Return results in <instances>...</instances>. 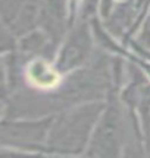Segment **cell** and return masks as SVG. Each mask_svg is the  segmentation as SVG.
<instances>
[{"mask_svg":"<svg viewBox=\"0 0 150 158\" xmlns=\"http://www.w3.org/2000/svg\"><path fill=\"white\" fill-rule=\"evenodd\" d=\"M147 35L150 37V18H149V21H147Z\"/></svg>","mask_w":150,"mask_h":158,"instance_id":"cell-2","label":"cell"},{"mask_svg":"<svg viewBox=\"0 0 150 158\" xmlns=\"http://www.w3.org/2000/svg\"><path fill=\"white\" fill-rule=\"evenodd\" d=\"M30 78L33 80L34 84L41 86V87H53L55 84L59 83V77L55 71L44 62H37L33 64L30 68Z\"/></svg>","mask_w":150,"mask_h":158,"instance_id":"cell-1","label":"cell"}]
</instances>
